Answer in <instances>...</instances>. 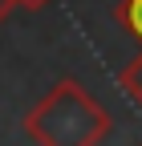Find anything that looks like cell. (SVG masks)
Masks as SVG:
<instances>
[{"label":"cell","instance_id":"obj_3","mask_svg":"<svg viewBox=\"0 0 142 146\" xmlns=\"http://www.w3.org/2000/svg\"><path fill=\"white\" fill-rule=\"evenodd\" d=\"M122 89H126L134 102H142V57H138L134 65H126V69H122Z\"/></svg>","mask_w":142,"mask_h":146},{"label":"cell","instance_id":"obj_4","mask_svg":"<svg viewBox=\"0 0 142 146\" xmlns=\"http://www.w3.org/2000/svg\"><path fill=\"white\" fill-rule=\"evenodd\" d=\"M12 8H16V0H0V25L12 16Z\"/></svg>","mask_w":142,"mask_h":146},{"label":"cell","instance_id":"obj_1","mask_svg":"<svg viewBox=\"0 0 142 146\" xmlns=\"http://www.w3.org/2000/svg\"><path fill=\"white\" fill-rule=\"evenodd\" d=\"M25 134L37 146H98L110 134V114L73 77H61L25 114Z\"/></svg>","mask_w":142,"mask_h":146},{"label":"cell","instance_id":"obj_2","mask_svg":"<svg viewBox=\"0 0 142 146\" xmlns=\"http://www.w3.org/2000/svg\"><path fill=\"white\" fill-rule=\"evenodd\" d=\"M118 16H122V25L134 33V41H142V0H122Z\"/></svg>","mask_w":142,"mask_h":146},{"label":"cell","instance_id":"obj_5","mask_svg":"<svg viewBox=\"0 0 142 146\" xmlns=\"http://www.w3.org/2000/svg\"><path fill=\"white\" fill-rule=\"evenodd\" d=\"M16 4H21V8H33V12H37V8H45V4H49V0H16Z\"/></svg>","mask_w":142,"mask_h":146}]
</instances>
